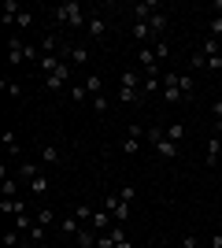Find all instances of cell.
<instances>
[{
    "instance_id": "obj_1",
    "label": "cell",
    "mask_w": 222,
    "mask_h": 248,
    "mask_svg": "<svg viewBox=\"0 0 222 248\" xmlns=\"http://www.w3.org/2000/svg\"><path fill=\"white\" fill-rule=\"evenodd\" d=\"M52 22H56V26H85V22H89V15H85V4H78V0H67V4L52 8Z\"/></svg>"
},
{
    "instance_id": "obj_2",
    "label": "cell",
    "mask_w": 222,
    "mask_h": 248,
    "mask_svg": "<svg viewBox=\"0 0 222 248\" xmlns=\"http://www.w3.org/2000/svg\"><path fill=\"white\" fill-rule=\"evenodd\" d=\"M145 141H148V130H145V126H137V123H130L126 134H122V152H126V155H137Z\"/></svg>"
},
{
    "instance_id": "obj_3",
    "label": "cell",
    "mask_w": 222,
    "mask_h": 248,
    "mask_svg": "<svg viewBox=\"0 0 222 248\" xmlns=\"http://www.w3.org/2000/svg\"><path fill=\"white\" fill-rule=\"evenodd\" d=\"M159 67H163V63L156 60V48H152V45L137 48V71L145 74V78H159Z\"/></svg>"
},
{
    "instance_id": "obj_4",
    "label": "cell",
    "mask_w": 222,
    "mask_h": 248,
    "mask_svg": "<svg viewBox=\"0 0 222 248\" xmlns=\"http://www.w3.org/2000/svg\"><path fill=\"white\" fill-rule=\"evenodd\" d=\"M104 211L115 218V222H126V218H130V204L118 197V193H107V197H104Z\"/></svg>"
},
{
    "instance_id": "obj_5",
    "label": "cell",
    "mask_w": 222,
    "mask_h": 248,
    "mask_svg": "<svg viewBox=\"0 0 222 248\" xmlns=\"http://www.w3.org/2000/svg\"><path fill=\"white\" fill-rule=\"evenodd\" d=\"M8 63L11 67H22V63H26V41H22V37H8Z\"/></svg>"
},
{
    "instance_id": "obj_6",
    "label": "cell",
    "mask_w": 222,
    "mask_h": 248,
    "mask_svg": "<svg viewBox=\"0 0 222 248\" xmlns=\"http://www.w3.org/2000/svg\"><path fill=\"white\" fill-rule=\"evenodd\" d=\"M156 11H163V8H159V4H152V0H141V4H133V8H130V15H133V22H148Z\"/></svg>"
},
{
    "instance_id": "obj_7",
    "label": "cell",
    "mask_w": 222,
    "mask_h": 248,
    "mask_svg": "<svg viewBox=\"0 0 222 248\" xmlns=\"http://www.w3.org/2000/svg\"><path fill=\"white\" fill-rule=\"evenodd\" d=\"M67 63L71 67H85L89 63V45H71L67 48Z\"/></svg>"
},
{
    "instance_id": "obj_8",
    "label": "cell",
    "mask_w": 222,
    "mask_h": 248,
    "mask_svg": "<svg viewBox=\"0 0 222 248\" xmlns=\"http://www.w3.org/2000/svg\"><path fill=\"white\" fill-rule=\"evenodd\" d=\"M167 26H170V19H167V11H156V15H152V19H148V30H152V37H163V33H167Z\"/></svg>"
},
{
    "instance_id": "obj_9",
    "label": "cell",
    "mask_w": 222,
    "mask_h": 248,
    "mask_svg": "<svg viewBox=\"0 0 222 248\" xmlns=\"http://www.w3.org/2000/svg\"><path fill=\"white\" fill-rule=\"evenodd\" d=\"M85 30L93 33L96 41H104V37H107V19H104V15H89V22H85Z\"/></svg>"
},
{
    "instance_id": "obj_10",
    "label": "cell",
    "mask_w": 222,
    "mask_h": 248,
    "mask_svg": "<svg viewBox=\"0 0 222 248\" xmlns=\"http://www.w3.org/2000/svg\"><path fill=\"white\" fill-rule=\"evenodd\" d=\"M0 211L11 215V218H19V215H26V204H22L19 197H4V200H0Z\"/></svg>"
},
{
    "instance_id": "obj_11",
    "label": "cell",
    "mask_w": 222,
    "mask_h": 248,
    "mask_svg": "<svg viewBox=\"0 0 222 248\" xmlns=\"http://www.w3.org/2000/svg\"><path fill=\"white\" fill-rule=\"evenodd\" d=\"M41 163L44 167H59V163H63V148H59V145H44L41 148Z\"/></svg>"
},
{
    "instance_id": "obj_12",
    "label": "cell",
    "mask_w": 222,
    "mask_h": 248,
    "mask_svg": "<svg viewBox=\"0 0 222 248\" xmlns=\"http://www.w3.org/2000/svg\"><path fill=\"white\" fill-rule=\"evenodd\" d=\"M219 159H222V137H207V159H204V163H207V167H215V163H219Z\"/></svg>"
},
{
    "instance_id": "obj_13",
    "label": "cell",
    "mask_w": 222,
    "mask_h": 248,
    "mask_svg": "<svg viewBox=\"0 0 222 248\" xmlns=\"http://www.w3.org/2000/svg\"><path fill=\"white\" fill-rule=\"evenodd\" d=\"M74 245H78V248H96V230L82 226V230H78V237H74Z\"/></svg>"
},
{
    "instance_id": "obj_14",
    "label": "cell",
    "mask_w": 222,
    "mask_h": 248,
    "mask_svg": "<svg viewBox=\"0 0 222 248\" xmlns=\"http://www.w3.org/2000/svg\"><path fill=\"white\" fill-rule=\"evenodd\" d=\"M89 226H93L96 233H107V230L115 226V218H111V215H107V211H104V207H100V211H96V218H93V222H89Z\"/></svg>"
},
{
    "instance_id": "obj_15",
    "label": "cell",
    "mask_w": 222,
    "mask_h": 248,
    "mask_svg": "<svg viewBox=\"0 0 222 248\" xmlns=\"http://www.w3.org/2000/svg\"><path fill=\"white\" fill-rule=\"evenodd\" d=\"M37 174H41V167H37V163H30V159H22V163H19V182H26V186H30Z\"/></svg>"
},
{
    "instance_id": "obj_16",
    "label": "cell",
    "mask_w": 222,
    "mask_h": 248,
    "mask_svg": "<svg viewBox=\"0 0 222 248\" xmlns=\"http://www.w3.org/2000/svg\"><path fill=\"white\" fill-rule=\"evenodd\" d=\"M200 52H204V56H207V60H211V56H222V41H219V37H211V33H207V37H204V41H200Z\"/></svg>"
},
{
    "instance_id": "obj_17",
    "label": "cell",
    "mask_w": 222,
    "mask_h": 248,
    "mask_svg": "<svg viewBox=\"0 0 222 248\" xmlns=\"http://www.w3.org/2000/svg\"><path fill=\"white\" fill-rule=\"evenodd\" d=\"M178 89H181V96H185V100H189V96L196 93V78H192L189 71H185V74H178Z\"/></svg>"
},
{
    "instance_id": "obj_18",
    "label": "cell",
    "mask_w": 222,
    "mask_h": 248,
    "mask_svg": "<svg viewBox=\"0 0 222 248\" xmlns=\"http://www.w3.org/2000/svg\"><path fill=\"white\" fill-rule=\"evenodd\" d=\"M74 218H78L82 226H89V222L96 218V207L93 204H78V207H74Z\"/></svg>"
},
{
    "instance_id": "obj_19",
    "label": "cell",
    "mask_w": 222,
    "mask_h": 248,
    "mask_svg": "<svg viewBox=\"0 0 222 248\" xmlns=\"http://www.w3.org/2000/svg\"><path fill=\"white\" fill-rule=\"evenodd\" d=\"M78 230H82V222H78L74 215L59 218V233H63V237H78Z\"/></svg>"
},
{
    "instance_id": "obj_20",
    "label": "cell",
    "mask_w": 222,
    "mask_h": 248,
    "mask_svg": "<svg viewBox=\"0 0 222 248\" xmlns=\"http://www.w3.org/2000/svg\"><path fill=\"white\" fill-rule=\"evenodd\" d=\"M19 11H22V4H19V0H8V4H4V26H15Z\"/></svg>"
},
{
    "instance_id": "obj_21",
    "label": "cell",
    "mask_w": 222,
    "mask_h": 248,
    "mask_svg": "<svg viewBox=\"0 0 222 248\" xmlns=\"http://www.w3.org/2000/svg\"><path fill=\"white\" fill-rule=\"evenodd\" d=\"M0 141H4V148H8V155H15V159H19V137H15V130H4V137H0Z\"/></svg>"
},
{
    "instance_id": "obj_22",
    "label": "cell",
    "mask_w": 222,
    "mask_h": 248,
    "mask_svg": "<svg viewBox=\"0 0 222 248\" xmlns=\"http://www.w3.org/2000/svg\"><path fill=\"white\" fill-rule=\"evenodd\" d=\"M26 189H30L33 197H44V193H48V174H44V170H41V174L33 178V182H30V186H26Z\"/></svg>"
},
{
    "instance_id": "obj_23",
    "label": "cell",
    "mask_w": 222,
    "mask_h": 248,
    "mask_svg": "<svg viewBox=\"0 0 222 248\" xmlns=\"http://www.w3.org/2000/svg\"><path fill=\"white\" fill-rule=\"evenodd\" d=\"M82 85L89 89V96H100V93H104V78H100V74H89Z\"/></svg>"
},
{
    "instance_id": "obj_24",
    "label": "cell",
    "mask_w": 222,
    "mask_h": 248,
    "mask_svg": "<svg viewBox=\"0 0 222 248\" xmlns=\"http://www.w3.org/2000/svg\"><path fill=\"white\" fill-rule=\"evenodd\" d=\"M163 137H167V141H174V145H181V137H185V126H181V123H170L167 130H163Z\"/></svg>"
},
{
    "instance_id": "obj_25",
    "label": "cell",
    "mask_w": 222,
    "mask_h": 248,
    "mask_svg": "<svg viewBox=\"0 0 222 248\" xmlns=\"http://www.w3.org/2000/svg\"><path fill=\"white\" fill-rule=\"evenodd\" d=\"M37 222H41V226H59V218H56L52 207H41V211H37Z\"/></svg>"
},
{
    "instance_id": "obj_26",
    "label": "cell",
    "mask_w": 222,
    "mask_h": 248,
    "mask_svg": "<svg viewBox=\"0 0 222 248\" xmlns=\"http://www.w3.org/2000/svg\"><path fill=\"white\" fill-rule=\"evenodd\" d=\"M26 237H30L33 245H44V237H48V226H41V222H33V230L26 233Z\"/></svg>"
},
{
    "instance_id": "obj_27",
    "label": "cell",
    "mask_w": 222,
    "mask_h": 248,
    "mask_svg": "<svg viewBox=\"0 0 222 248\" xmlns=\"http://www.w3.org/2000/svg\"><path fill=\"white\" fill-rule=\"evenodd\" d=\"M152 48H156V60H159V63H163V60L170 56V41H167V37H159V41H152Z\"/></svg>"
},
{
    "instance_id": "obj_28",
    "label": "cell",
    "mask_w": 222,
    "mask_h": 248,
    "mask_svg": "<svg viewBox=\"0 0 222 248\" xmlns=\"http://www.w3.org/2000/svg\"><path fill=\"white\" fill-rule=\"evenodd\" d=\"M0 85H4V93H8L11 100H19V96H22V85H19V82H11V78H4Z\"/></svg>"
},
{
    "instance_id": "obj_29",
    "label": "cell",
    "mask_w": 222,
    "mask_h": 248,
    "mask_svg": "<svg viewBox=\"0 0 222 248\" xmlns=\"http://www.w3.org/2000/svg\"><path fill=\"white\" fill-rule=\"evenodd\" d=\"M22 245V233L19 230H8V233H4V248H19Z\"/></svg>"
},
{
    "instance_id": "obj_30",
    "label": "cell",
    "mask_w": 222,
    "mask_h": 248,
    "mask_svg": "<svg viewBox=\"0 0 222 248\" xmlns=\"http://www.w3.org/2000/svg\"><path fill=\"white\" fill-rule=\"evenodd\" d=\"M44 89H48V93H63L67 82H59V78H52V74H48V78H44Z\"/></svg>"
},
{
    "instance_id": "obj_31",
    "label": "cell",
    "mask_w": 222,
    "mask_h": 248,
    "mask_svg": "<svg viewBox=\"0 0 222 248\" xmlns=\"http://www.w3.org/2000/svg\"><path fill=\"white\" fill-rule=\"evenodd\" d=\"M15 26H19V30L33 26V11H26V8H22V11H19V19H15Z\"/></svg>"
},
{
    "instance_id": "obj_32",
    "label": "cell",
    "mask_w": 222,
    "mask_h": 248,
    "mask_svg": "<svg viewBox=\"0 0 222 248\" xmlns=\"http://www.w3.org/2000/svg\"><path fill=\"white\" fill-rule=\"evenodd\" d=\"M107 108H111V104H107V96H104V93L93 96V111H96V115H107Z\"/></svg>"
},
{
    "instance_id": "obj_33",
    "label": "cell",
    "mask_w": 222,
    "mask_h": 248,
    "mask_svg": "<svg viewBox=\"0 0 222 248\" xmlns=\"http://www.w3.org/2000/svg\"><path fill=\"white\" fill-rule=\"evenodd\" d=\"M207 30H211V37H219V41H222V15H211Z\"/></svg>"
},
{
    "instance_id": "obj_34",
    "label": "cell",
    "mask_w": 222,
    "mask_h": 248,
    "mask_svg": "<svg viewBox=\"0 0 222 248\" xmlns=\"http://www.w3.org/2000/svg\"><path fill=\"white\" fill-rule=\"evenodd\" d=\"M189 67H192V71H207V56H204V52H196V56L189 60Z\"/></svg>"
},
{
    "instance_id": "obj_35",
    "label": "cell",
    "mask_w": 222,
    "mask_h": 248,
    "mask_svg": "<svg viewBox=\"0 0 222 248\" xmlns=\"http://www.w3.org/2000/svg\"><path fill=\"white\" fill-rule=\"evenodd\" d=\"M85 96H89L85 85H71V100H85Z\"/></svg>"
},
{
    "instance_id": "obj_36",
    "label": "cell",
    "mask_w": 222,
    "mask_h": 248,
    "mask_svg": "<svg viewBox=\"0 0 222 248\" xmlns=\"http://www.w3.org/2000/svg\"><path fill=\"white\" fill-rule=\"evenodd\" d=\"M118 197L126 200V204H133V197H137V189H130V186H126V189H118Z\"/></svg>"
},
{
    "instance_id": "obj_37",
    "label": "cell",
    "mask_w": 222,
    "mask_h": 248,
    "mask_svg": "<svg viewBox=\"0 0 222 248\" xmlns=\"http://www.w3.org/2000/svg\"><path fill=\"white\" fill-rule=\"evenodd\" d=\"M207 71H222V56H211V60H207Z\"/></svg>"
},
{
    "instance_id": "obj_38",
    "label": "cell",
    "mask_w": 222,
    "mask_h": 248,
    "mask_svg": "<svg viewBox=\"0 0 222 248\" xmlns=\"http://www.w3.org/2000/svg\"><path fill=\"white\" fill-rule=\"evenodd\" d=\"M211 111H215V123H219V119H222V96H219V100L211 104Z\"/></svg>"
},
{
    "instance_id": "obj_39",
    "label": "cell",
    "mask_w": 222,
    "mask_h": 248,
    "mask_svg": "<svg viewBox=\"0 0 222 248\" xmlns=\"http://www.w3.org/2000/svg\"><path fill=\"white\" fill-rule=\"evenodd\" d=\"M211 248H222V233H215V237H211Z\"/></svg>"
},
{
    "instance_id": "obj_40",
    "label": "cell",
    "mask_w": 222,
    "mask_h": 248,
    "mask_svg": "<svg viewBox=\"0 0 222 248\" xmlns=\"http://www.w3.org/2000/svg\"><path fill=\"white\" fill-rule=\"evenodd\" d=\"M211 11H215V15H222V0H215V4H211Z\"/></svg>"
},
{
    "instance_id": "obj_41",
    "label": "cell",
    "mask_w": 222,
    "mask_h": 248,
    "mask_svg": "<svg viewBox=\"0 0 222 248\" xmlns=\"http://www.w3.org/2000/svg\"><path fill=\"white\" fill-rule=\"evenodd\" d=\"M115 248H133V245H130V237H122V241H118Z\"/></svg>"
}]
</instances>
